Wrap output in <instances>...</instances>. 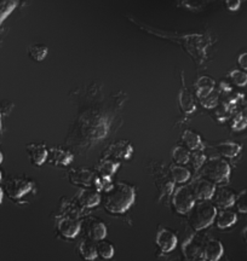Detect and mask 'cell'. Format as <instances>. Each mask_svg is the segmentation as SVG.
Masks as SVG:
<instances>
[{
	"instance_id": "7a4b0ae2",
	"label": "cell",
	"mask_w": 247,
	"mask_h": 261,
	"mask_svg": "<svg viewBox=\"0 0 247 261\" xmlns=\"http://www.w3.org/2000/svg\"><path fill=\"white\" fill-rule=\"evenodd\" d=\"M217 208L212 202L200 201L195 203L189 212V224L196 231H201L209 227L216 220Z\"/></svg>"
},
{
	"instance_id": "8d00e7d4",
	"label": "cell",
	"mask_w": 247,
	"mask_h": 261,
	"mask_svg": "<svg viewBox=\"0 0 247 261\" xmlns=\"http://www.w3.org/2000/svg\"><path fill=\"white\" fill-rule=\"evenodd\" d=\"M242 238H243V241L247 243V226L242 230Z\"/></svg>"
},
{
	"instance_id": "7402d4cb",
	"label": "cell",
	"mask_w": 247,
	"mask_h": 261,
	"mask_svg": "<svg viewBox=\"0 0 247 261\" xmlns=\"http://www.w3.org/2000/svg\"><path fill=\"white\" fill-rule=\"evenodd\" d=\"M214 80L211 79L209 76H203L200 77L199 80L196 81L195 84V87H196V94L199 97V99L201 98L206 97L207 94H210L212 91L214 90Z\"/></svg>"
},
{
	"instance_id": "5b68a950",
	"label": "cell",
	"mask_w": 247,
	"mask_h": 261,
	"mask_svg": "<svg viewBox=\"0 0 247 261\" xmlns=\"http://www.w3.org/2000/svg\"><path fill=\"white\" fill-rule=\"evenodd\" d=\"M34 187V182L26 177H11L6 180L4 191L11 200H19Z\"/></svg>"
},
{
	"instance_id": "d6986e66",
	"label": "cell",
	"mask_w": 247,
	"mask_h": 261,
	"mask_svg": "<svg viewBox=\"0 0 247 261\" xmlns=\"http://www.w3.org/2000/svg\"><path fill=\"white\" fill-rule=\"evenodd\" d=\"M236 221H238V215H236L235 212L229 211V210H223L220 211L219 213H217L216 225L217 227L220 228V230H224V228L233 226Z\"/></svg>"
},
{
	"instance_id": "1f68e13d",
	"label": "cell",
	"mask_w": 247,
	"mask_h": 261,
	"mask_svg": "<svg viewBox=\"0 0 247 261\" xmlns=\"http://www.w3.org/2000/svg\"><path fill=\"white\" fill-rule=\"evenodd\" d=\"M235 205L238 208L240 213H246L247 214V190H243L240 192L239 195H236L235 198Z\"/></svg>"
},
{
	"instance_id": "9c48e42d",
	"label": "cell",
	"mask_w": 247,
	"mask_h": 261,
	"mask_svg": "<svg viewBox=\"0 0 247 261\" xmlns=\"http://www.w3.org/2000/svg\"><path fill=\"white\" fill-rule=\"evenodd\" d=\"M191 189H193V192L196 200L209 201L213 197L217 188L216 184L209 180V179H199Z\"/></svg>"
},
{
	"instance_id": "60d3db41",
	"label": "cell",
	"mask_w": 247,
	"mask_h": 261,
	"mask_svg": "<svg viewBox=\"0 0 247 261\" xmlns=\"http://www.w3.org/2000/svg\"><path fill=\"white\" fill-rule=\"evenodd\" d=\"M0 130H2V114H0Z\"/></svg>"
},
{
	"instance_id": "b9f144b4",
	"label": "cell",
	"mask_w": 247,
	"mask_h": 261,
	"mask_svg": "<svg viewBox=\"0 0 247 261\" xmlns=\"http://www.w3.org/2000/svg\"><path fill=\"white\" fill-rule=\"evenodd\" d=\"M2 179H3V174H2V171H0V181H2Z\"/></svg>"
},
{
	"instance_id": "603a6c76",
	"label": "cell",
	"mask_w": 247,
	"mask_h": 261,
	"mask_svg": "<svg viewBox=\"0 0 247 261\" xmlns=\"http://www.w3.org/2000/svg\"><path fill=\"white\" fill-rule=\"evenodd\" d=\"M89 233H90V238H92V240L96 241V242L105 240L107 236L106 224L100 220H93L90 225Z\"/></svg>"
},
{
	"instance_id": "4dcf8cb0",
	"label": "cell",
	"mask_w": 247,
	"mask_h": 261,
	"mask_svg": "<svg viewBox=\"0 0 247 261\" xmlns=\"http://www.w3.org/2000/svg\"><path fill=\"white\" fill-rule=\"evenodd\" d=\"M247 127V113L241 112L238 113L233 117L232 128L234 130H242Z\"/></svg>"
},
{
	"instance_id": "44dd1931",
	"label": "cell",
	"mask_w": 247,
	"mask_h": 261,
	"mask_svg": "<svg viewBox=\"0 0 247 261\" xmlns=\"http://www.w3.org/2000/svg\"><path fill=\"white\" fill-rule=\"evenodd\" d=\"M182 140H183V143L188 148V150H193V151H197L203 146L201 137L197 133H195L194 130H184L183 135H182Z\"/></svg>"
},
{
	"instance_id": "ac0fdd59",
	"label": "cell",
	"mask_w": 247,
	"mask_h": 261,
	"mask_svg": "<svg viewBox=\"0 0 247 261\" xmlns=\"http://www.w3.org/2000/svg\"><path fill=\"white\" fill-rule=\"evenodd\" d=\"M119 166L120 162L114 161L113 159L101 160L98 166H97V172H98V175H101V177L112 179V175L118 171Z\"/></svg>"
},
{
	"instance_id": "4316f807",
	"label": "cell",
	"mask_w": 247,
	"mask_h": 261,
	"mask_svg": "<svg viewBox=\"0 0 247 261\" xmlns=\"http://www.w3.org/2000/svg\"><path fill=\"white\" fill-rule=\"evenodd\" d=\"M172 159L177 165H187L190 161V152L184 146H176L172 150Z\"/></svg>"
},
{
	"instance_id": "52a82bcc",
	"label": "cell",
	"mask_w": 247,
	"mask_h": 261,
	"mask_svg": "<svg viewBox=\"0 0 247 261\" xmlns=\"http://www.w3.org/2000/svg\"><path fill=\"white\" fill-rule=\"evenodd\" d=\"M68 178L71 184L81 188H92L95 181L96 173H93L89 168H73L69 171Z\"/></svg>"
},
{
	"instance_id": "f1b7e54d",
	"label": "cell",
	"mask_w": 247,
	"mask_h": 261,
	"mask_svg": "<svg viewBox=\"0 0 247 261\" xmlns=\"http://www.w3.org/2000/svg\"><path fill=\"white\" fill-rule=\"evenodd\" d=\"M16 8L15 0H0V23L11 14Z\"/></svg>"
},
{
	"instance_id": "9a60e30c",
	"label": "cell",
	"mask_w": 247,
	"mask_h": 261,
	"mask_svg": "<svg viewBox=\"0 0 247 261\" xmlns=\"http://www.w3.org/2000/svg\"><path fill=\"white\" fill-rule=\"evenodd\" d=\"M224 254V247L220 241L210 238L205 242L204 256L207 261H218Z\"/></svg>"
},
{
	"instance_id": "83f0119b",
	"label": "cell",
	"mask_w": 247,
	"mask_h": 261,
	"mask_svg": "<svg viewBox=\"0 0 247 261\" xmlns=\"http://www.w3.org/2000/svg\"><path fill=\"white\" fill-rule=\"evenodd\" d=\"M28 55L33 61L40 62L47 56V47L45 46V45H41V44L32 45L28 50Z\"/></svg>"
},
{
	"instance_id": "5bb4252c",
	"label": "cell",
	"mask_w": 247,
	"mask_h": 261,
	"mask_svg": "<svg viewBox=\"0 0 247 261\" xmlns=\"http://www.w3.org/2000/svg\"><path fill=\"white\" fill-rule=\"evenodd\" d=\"M57 230L62 237L71 240L79 233L80 223L77 219H71V218H62L57 224Z\"/></svg>"
},
{
	"instance_id": "d590c367",
	"label": "cell",
	"mask_w": 247,
	"mask_h": 261,
	"mask_svg": "<svg viewBox=\"0 0 247 261\" xmlns=\"http://www.w3.org/2000/svg\"><path fill=\"white\" fill-rule=\"evenodd\" d=\"M238 63L242 70H247V52H242L238 58Z\"/></svg>"
},
{
	"instance_id": "d4e9b609",
	"label": "cell",
	"mask_w": 247,
	"mask_h": 261,
	"mask_svg": "<svg viewBox=\"0 0 247 261\" xmlns=\"http://www.w3.org/2000/svg\"><path fill=\"white\" fill-rule=\"evenodd\" d=\"M180 106L182 109H183V112L187 114L193 113L195 110V103H194L193 96H191V93L185 89V87L181 91L180 93Z\"/></svg>"
},
{
	"instance_id": "8992f818",
	"label": "cell",
	"mask_w": 247,
	"mask_h": 261,
	"mask_svg": "<svg viewBox=\"0 0 247 261\" xmlns=\"http://www.w3.org/2000/svg\"><path fill=\"white\" fill-rule=\"evenodd\" d=\"M204 246L205 243L197 240L196 237H189L182 246V252L187 261H201L205 259L204 256Z\"/></svg>"
},
{
	"instance_id": "7c38bea8",
	"label": "cell",
	"mask_w": 247,
	"mask_h": 261,
	"mask_svg": "<svg viewBox=\"0 0 247 261\" xmlns=\"http://www.w3.org/2000/svg\"><path fill=\"white\" fill-rule=\"evenodd\" d=\"M212 198L214 201V205L223 208V210H227V208H230L232 205L235 204L236 195L232 189L222 187L216 189V192H214Z\"/></svg>"
},
{
	"instance_id": "d6a6232c",
	"label": "cell",
	"mask_w": 247,
	"mask_h": 261,
	"mask_svg": "<svg viewBox=\"0 0 247 261\" xmlns=\"http://www.w3.org/2000/svg\"><path fill=\"white\" fill-rule=\"evenodd\" d=\"M201 104L205 108H207V109H211V108H214L217 107V104H218V94L214 93V91H212L210 94H207L206 97L201 98Z\"/></svg>"
},
{
	"instance_id": "836d02e7",
	"label": "cell",
	"mask_w": 247,
	"mask_h": 261,
	"mask_svg": "<svg viewBox=\"0 0 247 261\" xmlns=\"http://www.w3.org/2000/svg\"><path fill=\"white\" fill-rule=\"evenodd\" d=\"M191 162H193L195 168H200L201 166H203L205 163V156L203 154H195L193 156V160H191Z\"/></svg>"
},
{
	"instance_id": "2e32d148",
	"label": "cell",
	"mask_w": 247,
	"mask_h": 261,
	"mask_svg": "<svg viewBox=\"0 0 247 261\" xmlns=\"http://www.w3.org/2000/svg\"><path fill=\"white\" fill-rule=\"evenodd\" d=\"M77 198L81 207L92 208L100 204L101 194L93 188H84L78 194Z\"/></svg>"
},
{
	"instance_id": "7bdbcfd3",
	"label": "cell",
	"mask_w": 247,
	"mask_h": 261,
	"mask_svg": "<svg viewBox=\"0 0 247 261\" xmlns=\"http://www.w3.org/2000/svg\"><path fill=\"white\" fill-rule=\"evenodd\" d=\"M201 261H207V260H206V259H204V260H201Z\"/></svg>"
},
{
	"instance_id": "cb8c5ba5",
	"label": "cell",
	"mask_w": 247,
	"mask_h": 261,
	"mask_svg": "<svg viewBox=\"0 0 247 261\" xmlns=\"http://www.w3.org/2000/svg\"><path fill=\"white\" fill-rule=\"evenodd\" d=\"M96 248H97V256H100L101 259L109 260L114 256V253H115L114 246H113L110 242H107L106 240L98 241V242L96 243Z\"/></svg>"
},
{
	"instance_id": "e0dca14e",
	"label": "cell",
	"mask_w": 247,
	"mask_h": 261,
	"mask_svg": "<svg viewBox=\"0 0 247 261\" xmlns=\"http://www.w3.org/2000/svg\"><path fill=\"white\" fill-rule=\"evenodd\" d=\"M79 255L85 261H93L97 257L96 243L92 238H85L79 243Z\"/></svg>"
},
{
	"instance_id": "4fadbf2b",
	"label": "cell",
	"mask_w": 247,
	"mask_h": 261,
	"mask_svg": "<svg viewBox=\"0 0 247 261\" xmlns=\"http://www.w3.org/2000/svg\"><path fill=\"white\" fill-rule=\"evenodd\" d=\"M74 156L70 151L64 150L62 148H53L48 150L47 161L51 165L57 166V167H66L69 163L73 161Z\"/></svg>"
},
{
	"instance_id": "74e56055",
	"label": "cell",
	"mask_w": 247,
	"mask_h": 261,
	"mask_svg": "<svg viewBox=\"0 0 247 261\" xmlns=\"http://www.w3.org/2000/svg\"><path fill=\"white\" fill-rule=\"evenodd\" d=\"M3 197H4V189L0 188V203L3 202Z\"/></svg>"
},
{
	"instance_id": "ba28073f",
	"label": "cell",
	"mask_w": 247,
	"mask_h": 261,
	"mask_svg": "<svg viewBox=\"0 0 247 261\" xmlns=\"http://www.w3.org/2000/svg\"><path fill=\"white\" fill-rule=\"evenodd\" d=\"M155 242H157V246L162 253H170L177 247L178 238L176 233L172 232L171 230L162 227L158 231Z\"/></svg>"
},
{
	"instance_id": "f35d334b",
	"label": "cell",
	"mask_w": 247,
	"mask_h": 261,
	"mask_svg": "<svg viewBox=\"0 0 247 261\" xmlns=\"http://www.w3.org/2000/svg\"><path fill=\"white\" fill-rule=\"evenodd\" d=\"M243 109H245V113H247V99L243 100Z\"/></svg>"
},
{
	"instance_id": "3957f363",
	"label": "cell",
	"mask_w": 247,
	"mask_h": 261,
	"mask_svg": "<svg viewBox=\"0 0 247 261\" xmlns=\"http://www.w3.org/2000/svg\"><path fill=\"white\" fill-rule=\"evenodd\" d=\"M232 168L228 161L222 158H213L205 163L204 174L214 184H224L228 182Z\"/></svg>"
},
{
	"instance_id": "8fae6325",
	"label": "cell",
	"mask_w": 247,
	"mask_h": 261,
	"mask_svg": "<svg viewBox=\"0 0 247 261\" xmlns=\"http://www.w3.org/2000/svg\"><path fill=\"white\" fill-rule=\"evenodd\" d=\"M107 155L115 160H130L133 155V146L126 140H119L107 149Z\"/></svg>"
},
{
	"instance_id": "277c9868",
	"label": "cell",
	"mask_w": 247,
	"mask_h": 261,
	"mask_svg": "<svg viewBox=\"0 0 247 261\" xmlns=\"http://www.w3.org/2000/svg\"><path fill=\"white\" fill-rule=\"evenodd\" d=\"M195 195L193 189L187 185H182L175 190V194L172 196V204H174L175 210L180 214H187L194 207Z\"/></svg>"
},
{
	"instance_id": "484cf974",
	"label": "cell",
	"mask_w": 247,
	"mask_h": 261,
	"mask_svg": "<svg viewBox=\"0 0 247 261\" xmlns=\"http://www.w3.org/2000/svg\"><path fill=\"white\" fill-rule=\"evenodd\" d=\"M171 174L174 180L178 182V184H184L190 179V171L189 169L182 167V166H172L171 167Z\"/></svg>"
},
{
	"instance_id": "30bf717a",
	"label": "cell",
	"mask_w": 247,
	"mask_h": 261,
	"mask_svg": "<svg viewBox=\"0 0 247 261\" xmlns=\"http://www.w3.org/2000/svg\"><path fill=\"white\" fill-rule=\"evenodd\" d=\"M29 160L34 166H41L47 161L48 150L43 143H31L26 146Z\"/></svg>"
},
{
	"instance_id": "ab89813d",
	"label": "cell",
	"mask_w": 247,
	"mask_h": 261,
	"mask_svg": "<svg viewBox=\"0 0 247 261\" xmlns=\"http://www.w3.org/2000/svg\"><path fill=\"white\" fill-rule=\"evenodd\" d=\"M3 160H4V156H3V152L0 151V163L3 162Z\"/></svg>"
},
{
	"instance_id": "6da1fadb",
	"label": "cell",
	"mask_w": 247,
	"mask_h": 261,
	"mask_svg": "<svg viewBox=\"0 0 247 261\" xmlns=\"http://www.w3.org/2000/svg\"><path fill=\"white\" fill-rule=\"evenodd\" d=\"M135 188L125 182H116L106 192L105 207L112 214H121L135 202Z\"/></svg>"
},
{
	"instance_id": "e575fe53",
	"label": "cell",
	"mask_w": 247,
	"mask_h": 261,
	"mask_svg": "<svg viewBox=\"0 0 247 261\" xmlns=\"http://www.w3.org/2000/svg\"><path fill=\"white\" fill-rule=\"evenodd\" d=\"M226 4L230 11H236L241 5V0H226Z\"/></svg>"
},
{
	"instance_id": "f546056e",
	"label": "cell",
	"mask_w": 247,
	"mask_h": 261,
	"mask_svg": "<svg viewBox=\"0 0 247 261\" xmlns=\"http://www.w3.org/2000/svg\"><path fill=\"white\" fill-rule=\"evenodd\" d=\"M230 79L236 86L243 87L247 85V73L245 70H240V69H234L230 71L229 74Z\"/></svg>"
},
{
	"instance_id": "ffe728a7",
	"label": "cell",
	"mask_w": 247,
	"mask_h": 261,
	"mask_svg": "<svg viewBox=\"0 0 247 261\" xmlns=\"http://www.w3.org/2000/svg\"><path fill=\"white\" fill-rule=\"evenodd\" d=\"M216 149L218 150V152L223 156V158L234 159L240 154V151H241V145L234 142H223L217 144Z\"/></svg>"
}]
</instances>
